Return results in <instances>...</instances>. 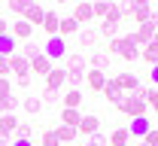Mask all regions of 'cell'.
<instances>
[{
  "instance_id": "3957f363",
  "label": "cell",
  "mask_w": 158,
  "mask_h": 146,
  "mask_svg": "<svg viewBox=\"0 0 158 146\" xmlns=\"http://www.w3.org/2000/svg\"><path fill=\"white\" fill-rule=\"evenodd\" d=\"M43 55H46L49 61H61V58L67 55V43L61 40V37H49L46 46H43Z\"/></svg>"
},
{
  "instance_id": "f35d334b",
  "label": "cell",
  "mask_w": 158,
  "mask_h": 146,
  "mask_svg": "<svg viewBox=\"0 0 158 146\" xmlns=\"http://www.w3.org/2000/svg\"><path fill=\"white\" fill-rule=\"evenodd\" d=\"M27 3H31V0H9V9H12L15 15H24V9H27Z\"/></svg>"
},
{
  "instance_id": "4fadbf2b",
  "label": "cell",
  "mask_w": 158,
  "mask_h": 146,
  "mask_svg": "<svg viewBox=\"0 0 158 146\" xmlns=\"http://www.w3.org/2000/svg\"><path fill=\"white\" fill-rule=\"evenodd\" d=\"M70 15L76 19V24H79V27H85L88 21H94V15H91V3H85V0L73 6V12H70Z\"/></svg>"
},
{
  "instance_id": "836d02e7",
  "label": "cell",
  "mask_w": 158,
  "mask_h": 146,
  "mask_svg": "<svg viewBox=\"0 0 158 146\" xmlns=\"http://www.w3.org/2000/svg\"><path fill=\"white\" fill-rule=\"evenodd\" d=\"M40 146H61V143H58V134H55V128L43 131V137H40Z\"/></svg>"
},
{
  "instance_id": "8992f818",
  "label": "cell",
  "mask_w": 158,
  "mask_h": 146,
  "mask_svg": "<svg viewBox=\"0 0 158 146\" xmlns=\"http://www.w3.org/2000/svg\"><path fill=\"white\" fill-rule=\"evenodd\" d=\"M64 85H67V70L55 64V67L46 73V88H49V91H61Z\"/></svg>"
},
{
  "instance_id": "8fae6325",
  "label": "cell",
  "mask_w": 158,
  "mask_h": 146,
  "mask_svg": "<svg viewBox=\"0 0 158 146\" xmlns=\"http://www.w3.org/2000/svg\"><path fill=\"white\" fill-rule=\"evenodd\" d=\"M9 73H15V79H21V76H31V61L27 58H21L19 52L9 58Z\"/></svg>"
},
{
  "instance_id": "7dc6e473",
  "label": "cell",
  "mask_w": 158,
  "mask_h": 146,
  "mask_svg": "<svg viewBox=\"0 0 158 146\" xmlns=\"http://www.w3.org/2000/svg\"><path fill=\"white\" fill-rule=\"evenodd\" d=\"M152 46H158V34H155V37H152Z\"/></svg>"
},
{
  "instance_id": "e575fe53",
  "label": "cell",
  "mask_w": 158,
  "mask_h": 146,
  "mask_svg": "<svg viewBox=\"0 0 158 146\" xmlns=\"http://www.w3.org/2000/svg\"><path fill=\"white\" fill-rule=\"evenodd\" d=\"M58 101H61V94H58V91H49V88H46L43 98H40V104H43V106H55Z\"/></svg>"
},
{
  "instance_id": "d4e9b609",
  "label": "cell",
  "mask_w": 158,
  "mask_h": 146,
  "mask_svg": "<svg viewBox=\"0 0 158 146\" xmlns=\"http://www.w3.org/2000/svg\"><path fill=\"white\" fill-rule=\"evenodd\" d=\"M79 122H82V113L79 110H61V125L79 128Z\"/></svg>"
},
{
  "instance_id": "c3c4849f",
  "label": "cell",
  "mask_w": 158,
  "mask_h": 146,
  "mask_svg": "<svg viewBox=\"0 0 158 146\" xmlns=\"http://www.w3.org/2000/svg\"><path fill=\"white\" fill-rule=\"evenodd\" d=\"M140 146H146V143H143V140H140Z\"/></svg>"
},
{
  "instance_id": "7c38bea8",
  "label": "cell",
  "mask_w": 158,
  "mask_h": 146,
  "mask_svg": "<svg viewBox=\"0 0 158 146\" xmlns=\"http://www.w3.org/2000/svg\"><path fill=\"white\" fill-rule=\"evenodd\" d=\"M152 128V122H149V116H137V119H131V125H128V134H131V140L134 137H146V131Z\"/></svg>"
},
{
  "instance_id": "9a60e30c",
  "label": "cell",
  "mask_w": 158,
  "mask_h": 146,
  "mask_svg": "<svg viewBox=\"0 0 158 146\" xmlns=\"http://www.w3.org/2000/svg\"><path fill=\"white\" fill-rule=\"evenodd\" d=\"M58 24H61V15H58V9H46V19H43V31L49 34V37H58Z\"/></svg>"
},
{
  "instance_id": "681fc988",
  "label": "cell",
  "mask_w": 158,
  "mask_h": 146,
  "mask_svg": "<svg viewBox=\"0 0 158 146\" xmlns=\"http://www.w3.org/2000/svg\"><path fill=\"white\" fill-rule=\"evenodd\" d=\"M82 146H91V143H82Z\"/></svg>"
},
{
  "instance_id": "4dcf8cb0",
  "label": "cell",
  "mask_w": 158,
  "mask_h": 146,
  "mask_svg": "<svg viewBox=\"0 0 158 146\" xmlns=\"http://www.w3.org/2000/svg\"><path fill=\"white\" fill-rule=\"evenodd\" d=\"M110 6H113L110 0H98V3H91V15L103 21V19H106V12H110Z\"/></svg>"
},
{
  "instance_id": "d590c367",
  "label": "cell",
  "mask_w": 158,
  "mask_h": 146,
  "mask_svg": "<svg viewBox=\"0 0 158 146\" xmlns=\"http://www.w3.org/2000/svg\"><path fill=\"white\" fill-rule=\"evenodd\" d=\"M15 137H21V140H31V137H34V128H31V122H19V128H15Z\"/></svg>"
},
{
  "instance_id": "9c48e42d",
  "label": "cell",
  "mask_w": 158,
  "mask_h": 146,
  "mask_svg": "<svg viewBox=\"0 0 158 146\" xmlns=\"http://www.w3.org/2000/svg\"><path fill=\"white\" fill-rule=\"evenodd\" d=\"M9 37H12L15 43H19V40H31V37H34V27H31L24 19H19V21L9 24Z\"/></svg>"
},
{
  "instance_id": "d6986e66",
  "label": "cell",
  "mask_w": 158,
  "mask_h": 146,
  "mask_svg": "<svg viewBox=\"0 0 158 146\" xmlns=\"http://www.w3.org/2000/svg\"><path fill=\"white\" fill-rule=\"evenodd\" d=\"M70 34H79V24H76V19H73V15H64V19H61V24H58V37L64 40V37H70Z\"/></svg>"
},
{
  "instance_id": "ac0fdd59",
  "label": "cell",
  "mask_w": 158,
  "mask_h": 146,
  "mask_svg": "<svg viewBox=\"0 0 158 146\" xmlns=\"http://www.w3.org/2000/svg\"><path fill=\"white\" fill-rule=\"evenodd\" d=\"M100 94H103V98H106V101H110L113 106L122 101V88H118V82H116V79H106V85H103V91H100Z\"/></svg>"
},
{
  "instance_id": "b9f144b4",
  "label": "cell",
  "mask_w": 158,
  "mask_h": 146,
  "mask_svg": "<svg viewBox=\"0 0 158 146\" xmlns=\"http://www.w3.org/2000/svg\"><path fill=\"white\" fill-rule=\"evenodd\" d=\"M0 76H9V58H0Z\"/></svg>"
},
{
  "instance_id": "7a4b0ae2",
  "label": "cell",
  "mask_w": 158,
  "mask_h": 146,
  "mask_svg": "<svg viewBox=\"0 0 158 146\" xmlns=\"http://www.w3.org/2000/svg\"><path fill=\"white\" fill-rule=\"evenodd\" d=\"M116 110H118V113H125V116H131V119L149 113V106H146V101L140 98V91H137V94H122V101L116 104Z\"/></svg>"
},
{
  "instance_id": "4316f807",
  "label": "cell",
  "mask_w": 158,
  "mask_h": 146,
  "mask_svg": "<svg viewBox=\"0 0 158 146\" xmlns=\"http://www.w3.org/2000/svg\"><path fill=\"white\" fill-rule=\"evenodd\" d=\"M55 134H58V143H73L79 134H76V128H70V125H58L55 128Z\"/></svg>"
},
{
  "instance_id": "d6a6232c",
  "label": "cell",
  "mask_w": 158,
  "mask_h": 146,
  "mask_svg": "<svg viewBox=\"0 0 158 146\" xmlns=\"http://www.w3.org/2000/svg\"><path fill=\"white\" fill-rule=\"evenodd\" d=\"M21 106H24V110H27L31 116H37L40 110H43V104H40V98H34V94H31V98H24V101H21Z\"/></svg>"
},
{
  "instance_id": "74e56055",
  "label": "cell",
  "mask_w": 158,
  "mask_h": 146,
  "mask_svg": "<svg viewBox=\"0 0 158 146\" xmlns=\"http://www.w3.org/2000/svg\"><path fill=\"white\" fill-rule=\"evenodd\" d=\"M19 104H21L19 98H6V101H0V116H6V113H12V110H15Z\"/></svg>"
},
{
  "instance_id": "484cf974",
  "label": "cell",
  "mask_w": 158,
  "mask_h": 146,
  "mask_svg": "<svg viewBox=\"0 0 158 146\" xmlns=\"http://www.w3.org/2000/svg\"><path fill=\"white\" fill-rule=\"evenodd\" d=\"M85 73H88V67H70V70H67V82L73 85V88H79L82 79H85Z\"/></svg>"
},
{
  "instance_id": "2e32d148",
  "label": "cell",
  "mask_w": 158,
  "mask_h": 146,
  "mask_svg": "<svg viewBox=\"0 0 158 146\" xmlns=\"http://www.w3.org/2000/svg\"><path fill=\"white\" fill-rule=\"evenodd\" d=\"M106 79H110V76H106L103 70H88V73H85V85H88L91 91H103Z\"/></svg>"
},
{
  "instance_id": "bcb514c9",
  "label": "cell",
  "mask_w": 158,
  "mask_h": 146,
  "mask_svg": "<svg viewBox=\"0 0 158 146\" xmlns=\"http://www.w3.org/2000/svg\"><path fill=\"white\" fill-rule=\"evenodd\" d=\"M3 34H9V24H6V21L0 19V37H3Z\"/></svg>"
},
{
  "instance_id": "e0dca14e",
  "label": "cell",
  "mask_w": 158,
  "mask_h": 146,
  "mask_svg": "<svg viewBox=\"0 0 158 146\" xmlns=\"http://www.w3.org/2000/svg\"><path fill=\"white\" fill-rule=\"evenodd\" d=\"M100 40L98 27H82V34H79V49H94Z\"/></svg>"
},
{
  "instance_id": "603a6c76",
  "label": "cell",
  "mask_w": 158,
  "mask_h": 146,
  "mask_svg": "<svg viewBox=\"0 0 158 146\" xmlns=\"http://www.w3.org/2000/svg\"><path fill=\"white\" fill-rule=\"evenodd\" d=\"M110 146H131V134H128V128H116V131L110 134Z\"/></svg>"
},
{
  "instance_id": "cb8c5ba5",
  "label": "cell",
  "mask_w": 158,
  "mask_h": 146,
  "mask_svg": "<svg viewBox=\"0 0 158 146\" xmlns=\"http://www.w3.org/2000/svg\"><path fill=\"white\" fill-rule=\"evenodd\" d=\"M85 64H91V70H103V73H106V67H110V55H106V52H94Z\"/></svg>"
},
{
  "instance_id": "8d00e7d4",
  "label": "cell",
  "mask_w": 158,
  "mask_h": 146,
  "mask_svg": "<svg viewBox=\"0 0 158 146\" xmlns=\"http://www.w3.org/2000/svg\"><path fill=\"white\" fill-rule=\"evenodd\" d=\"M6 98H12V82H9V76H0V101H6Z\"/></svg>"
},
{
  "instance_id": "30bf717a",
  "label": "cell",
  "mask_w": 158,
  "mask_h": 146,
  "mask_svg": "<svg viewBox=\"0 0 158 146\" xmlns=\"http://www.w3.org/2000/svg\"><path fill=\"white\" fill-rule=\"evenodd\" d=\"M21 19L27 21L31 27H37V24H43V19H46V6H40V3H27V9H24Z\"/></svg>"
},
{
  "instance_id": "83f0119b",
  "label": "cell",
  "mask_w": 158,
  "mask_h": 146,
  "mask_svg": "<svg viewBox=\"0 0 158 146\" xmlns=\"http://www.w3.org/2000/svg\"><path fill=\"white\" fill-rule=\"evenodd\" d=\"M140 58L149 64V67H158V46H152V43L143 46V49H140Z\"/></svg>"
},
{
  "instance_id": "ee69618b",
  "label": "cell",
  "mask_w": 158,
  "mask_h": 146,
  "mask_svg": "<svg viewBox=\"0 0 158 146\" xmlns=\"http://www.w3.org/2000/svg\"><path fill=\"white\" fill-rule=\"evenodd\" d=\"M15 85H19V88H27V85H31V76H21V79H15Z\"/></svg>"
},
{
  "instance_id": "5b68a950",
  "label": "cell",
  "mask_w": 158,
  "mask_h": 146,
  "mask_svg": "<svg viewBox=\"0 0 158 146\" xmlns=\"http://www.w3.org/2000/svg\"><path fill=\"white\" fill-rule=\"evenodd\" d=\"M155 34H158V31H155V21H146V24H137V27H134L131 40L137 43V46H149Z\"/></svg>"
},
{
  "instance_id": "44dd1931",
  "label": "cell",
  "mask_w": 158,
  "mask_h": 146,
  "mask_svg": "<svg viewBox=\"0 0 158 146\" xmlns=\"http://www.w3.org/2000/svg\"><path fill=\"white\" fill-rule=\"evenodd\" d=\"M52 67H55V61H49L46 55H37V58L31 61V73H40V76H46Z\"/></svg>"
},
{
  "instance_id": "5bb4252c",
  "label": "cell",
  "mask_w": 158,
  "mask_h": 146,
  "mask_svg": "<svg viewBox=\"0 0 158 146\" xmlns=\"http://www.w3.org/2000/svg\"><path fill=\"white\" fill-rule=\"evenodd\" d=\"M100 131V119L98 116H82V122H79L76 134L79 137H91V134H98Z\"/></svg>"
},
{
  "instance_id": "ffe728a7",
  "label": "cell",
  "mask_w": 158,
  "mask_h": 146,
  "mask_svg": "<svg viewBox=\"0 0 158 146\" xmlns=\"http://www.w3.org/2000/svg\"><path fill=\"white\" fill-rule=\"evenodd\" d=\"M61 104H64V110H79V106H82V91H79V88H70V91L61 98Z\"/></svg>"
},
{
  "instance_id": "7bdbcfd3",
  "label": "cell",
  "mask_w": 158,
  "mask_h": 146,
  "mask_svg": "<svg viewBox=\"0 0 158 146\" xmlns=\"http://www.w3.org/2000/svg\"><path fill=\"white\" fill-rule=\"evenodd\" d=\"M9 146H34V140H21V137H12Z\"/></svg>"
},
{
  "instance_id": "f1b7e54d",
  "label": "cell",
  "mask_w": 158,
  "mask_h": 146,
  "mask_svg": "<svg viewBox=\"0 0 158 146\" xmlns=\"http://www.w3.org/2000/svg\"><path fill=\"white\" fill-rule=\"evenodd\" d=\"M140 98L146 101L149 110H155V113H158V88H155V85H152V88H140Z\"/></svg>"
},
{
  "instance_id": "ba28073f",
  "label": "cell",
  "mask_w": 158,
  "mask_h": 146,
  "mask_svg": "<svg viewBox=\"0 0 158 146\" xmlns=\"http://www.w3.org/2000/svg\"><path fill=\"white\" fill-rule=\"evenodd\" d=\"M19 116L15 113H6V116H0V137L3 140H9V137H15V128H19Z\"/></svg>"
},
{
  "instance_id": "52a82bcc",
  "label": "cell",
  "mask_w": 158,
  "mask_h": 146,
  "mask_svg": "<svg viewBox=\"0 0 158 146\" xmlns=\"http://www.w3.org/2000/svg\"><path fill=\"white\" fill-rule=\"evenodd\" d=\"M118 82V88H122V94H137L140 88V79H137V73H118V76H113Z\"/></svg>"
},
{
  "instance_id": "f546056e",
  "label": "cell",
  "mask_w": 158,
  "mask_h": 146,
  "mask_svg": "<svg viewBox=\"0 0 158 146\" xmlns=\"http://www.w3.org/2000/svg\"><path fill=\"white\" fill-rule=\"evenodd\" d=\"M19 55H21V58H27V61H34L37 55H43V46H37V43H24V46L19 49Z\"/></svg>"
},
{
  "instance_id": "f6af8a7d",
  "label": "cell",
  "mask_w": 158,
  "mask_h": 146,
  "mask_svg": "<svg viewBox=\"0 0 158 146\" xmlns=\"http://www.w3.org/2000/svg\"><path fill=\"white\" fill-rule=\"evenodd\" d=\"M149 76H152V85L158 88V67H152V70H149Z\"/></svg>"
},
{
  "instance_id": "60d3db41",
  "label": "cell",
  "mask_w": 158,
  "mask_h": 146,
  "mask_svg": "<svg viewBox=\"0 0 158 146\" xmlns=\"http://www.w3.org/2000/svg\"><path fill=\"white\" fill-rule=\"evenodd\" d=\"M91 146H106V134L103 131H98V134H91V140H88Z\"/></svg>"
},
{
  "instance_id": "6da1fadb",
  "label": "cell",
  "mask_w": 158,
  "mask_h": 146,
  "mask_svg": "<svg viewBox=\"0 0 158 146\" xmlns=\"http://www.w3.org/2000/svg\"><path fill=\"white\" fill-rule=\"evenodd\" d=\"M118 55V58H125V61H137L140 58V46L134 40H131V34L128 37H116V40H110L106 43V55Z\"/></svg>"
},
{
  "instance_id": "1f68e13d",
  "label": "cell",
  "mask_w": 158,
  "mask_h": 146,
  "mask_svg": "<svg viewBox=\"0 0 158 146\" xmlns=\"http://www.w3.org/2000/svg\"><path fill=\"white\" fill-rule=\"evenodd\" d=\"M70 67H88V64H85V55H82V52H73V55H67V64H64V70H70Z\"/></svg>"
},
{
  "instance_id": "7402d4cb",
  "label": "cell",
  "mask_w": 158,
  "mask_h": 146,
  "mask_svg": "<svg viewBox=\"0 0 158 146\" xmlns=\"http://www.w3.org/2000/svg\"><path fill=\"white\" fill-rule=\"evenodd\" d=\"M15 52H19V43L12 40L9 34H3V37H0V58H12Z\"/></svg>"
},
{
  "instance_id": "ab89813d",
  "label": "cell",
  "mask_w": 158,
  "mask_h": 146,
  "mask_svg": "<svg viewBox=\"0 0 158 146\" xmlns=\"http://www.w3.org/2000/svg\"><path fill=\"white\" fill-rule=\"evenodd\" d=\"M143 143H146V146H158V128H155V125H152L149 131H146V137H143Z\"/></svg>"
},
{
  "instance_id": "277c9868",
  "label": "cell",
  "mask_w": 158,
  "mask_h": 146,
  "mask_svg": "<svg viewBox=\"0 0 158 146\" xmlns=\"http://www.w3.org/2000/svg\"><path fill=\"white\" fill-rule=\"evenodd\" d=\"M152 6L149 3H143V0H137V3H131V15H128V21H134V24H146V21H152Z\"/></svg>"
}]
</instances>
